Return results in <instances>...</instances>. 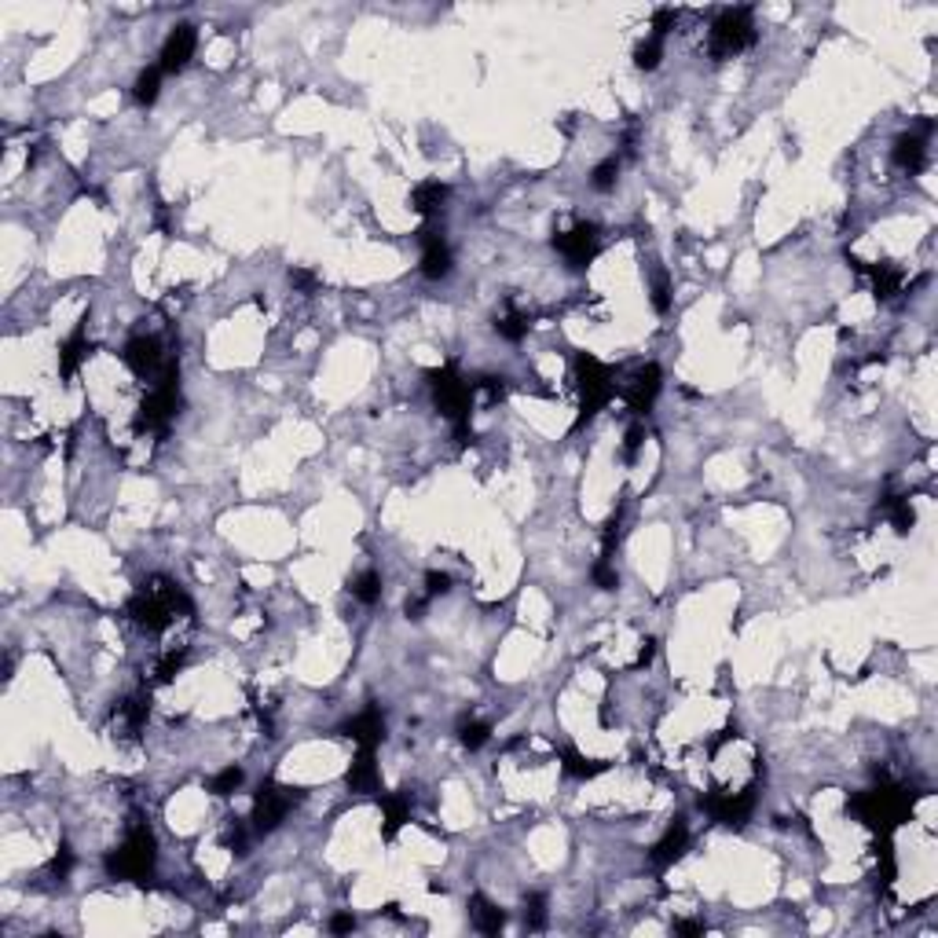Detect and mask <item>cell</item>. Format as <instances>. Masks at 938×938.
<instances>
[{"instance_id": "obj_1", "label": "cell", "mask_w": 938, "mask_h": 938, "mask_svg": "<svg viewBox=\"0 0 938 938\" xmlns=\"http://www.w3.org/2000/svg\"><path fill=\"white\" fill-rule=\"evenodd\" d=\"M554 250H557L572 268H587V264L597 257V250H601V231H597V224H590V220H576L568 231H557V235H554Z\"/></svg>"}, {"instance_id": "obj_4", "label": "cell", "mask_w": 938, "mask_h": 938, "mask_svg": "<svg viewBox=\"0 0 938 938\" xmlns=\"http://www.w3.org/2000/svg\"><path fill=\"white\" fill-rule=\"evenodd\" d=\"M381 590H385V583H381V572H378V568H363V572H356L352 583H349V594H352V601H359V605H378V601H381Z\"/></svg>"}, {"instance_id": "obj_5", "label": "cell", "mask_w": 938, "mask_h": 938, "mask_svg": "<svg viewBox=\"0 0 938 938\" xmlns=\"http://www.w3.org/2000/svg\"><path fill=\"white\" fill-rule=\"evenodd\" d=\"M469 917H473V927L484 931V934H495L502 927V910L495 902H488L484 894H473L469 898Z\"/></svg>"}, {"instance_id": "obj_6", "label": "cell", "mask_w": 938, "mask_h": 938, "mask_svg": "<svg viewBox=\"0 0 938 938\" xmlns=\"http://www.w3.org/2000/svg\"><path fill=\"white\" fill-rule=\"evenodd\" d=\"M162 70H158V63L155 67H147V70H140V77H136V84H132V100L140 103V107H150L158 100V92H162Z\"/></svg>"}, {"instance_id": "obj_3", "label": "cell", "mask_w": 938, "mask_h": 938, "mask_svg": "<svg viewBox=\"0 0 938 938\" xmlns=\"http://www.w3.org/2000/svg\"><path fill=\"white\" fill-rule=\"evenodd\" d=\"M685 846H689V825H685V818H675L668 829H663V836L653 843L649 862H653L656 869H671V865L685 854Z\"/></svg>"}, {"instance_id": "obj_2", "label": "cell", "mask_w": 938, "mask_h": 938, "mask_svg": "<svg viewBox=\"0 0 938 938\" xmlns=\"http://www.w3.org/2000/svg\"><path fill=\"white\" fill-rule=\"evenodd\" d=\"M195 52H198V29L195 26H176V29H169V37H165V44H162V52H158V70L169 77V74H184L188 70V63L195 59Z\"/></svg>"}, {"instance_id": "obj_7", "label": "cell", "mask_w": 938, "mask_h": 938, "mask_svg": "<svg viewBox=\"0 0 938 938\" xmlns=\"http://www.w3.org/2000/svg\"><path fill=\"white\" fill-rule=\"evenodd\" d=\"M459 741H462V748H469V751H480L484 744L492 741V722H484V718H462L459 722Z\"/></svg>"}, {"instance_id": "obj_8", "label": "cell", "mask_w": 938, "mask_h": 938, "mask_svg": "<svg viewBox=\"0 0 938 938\" xmlns=\"http://www.w3.org/2000/svg\"><path fill=\"white\" fill-rule=\"evenodd\" d=\"M242 781H246V770H242L238 763H228L213 781H209V792L220 796V799H228V796H235L242 789Z\"/></svg>"}, {"instance_id": "obj_9", "label": "cell", "mask_w": 938, "mask_h": 938, "mask_svg": "<svg viewBox=\"0 0 938 938\" xmlns=\"http://www.w3.org/2000/svg\"><path fill=\"white\" fill-rule=\"evenodd\" d=\"M352 927H356V917H352V913H334V917H330V931L345 934V931H352Z\"/></svg>"}]
</instances>
